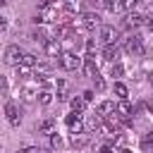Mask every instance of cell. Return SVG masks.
<instances>
[{
  "mask_svg": "<svg viewBox=\"0 0 153 153\" xmlns=\"http://www.w3.org/2000/svg\"><path fill=\"white\" fill-rule=\"evenodd\" d=\"M100 26V17L96 12H84L72 22V29H96Z\"/></svg>",
  "mask_w": 153,
  "mask_h": 153,
  "instance_id": "1",
  "label": "cell"
},
{
  "mask_svg": "<svg viewBox=\"0 0 153 153\" xmlns=\"http://www.w3.org/2000/svg\"><path fill=\"white\" fill-rule=\"evenodd\" d=\"M57 60H60V67H62V69H67V72H74V69H79V67H81V57H79L76 53H72V50L60 53V55H57Z\"/></svg>",
  "mask_w": 153,
  "mask_h": 153,
  "instance_id": "2",
  "label": "cell"
},
{
  "mask_svg": "<svg viewBox=\"0 0 153 153\" xmlns=\"http://www.w3.org/2000/svg\"><path fill=\"white\" fill-rule=\"evenodd\" d=\"M117 38H120V31L115 29V26H100V41L105 43V45H115L117 43Z\"/></svg>",
  "mask_w": 153,
  "mask_h": 153,
  "instance_id": "3",
  "label": "cell"
},
{
  "mask_svg": "<svg viewBox=\"0 0 153 153\" xmlns=\"http://www.w3.org/2000/svg\"><path fill=\"white\" fill-rule=\"evenodd\" d=\"M5 62H7L10 67H17V65L22 62V48H19V45H7V48H5Z\"/></svg>",
  "mask_w": 153,
  "mask_h": 153,
  "instance_id": "4",
  "label": "cell"
},
{
  "mask_svg": "<svg viewBox=\"0 0 153 153\" xmlns=\"http://www.w3.org/2000/svg\"><path fill=\"white\" fill-rule=\"evenodd\" d=\"M124 48H127L129 55H143V41H141V36H129L127 43H124Z\"/></svg>",
  "mask_w": 153,
  "mask_h": 153,
  "instance_id": "5",
  "label": "cell"
},
{
  "mask_svg": "<svg viewBox=\"0 0 153 153\" xmlns=\"http://www.w3.org/2000/svg\"><path fill=\"white\" fill-rule=\"evenodd\" d=\"M5 117H7V122L12 127H19V122H22V112H19V108L14 103H7L5 105Z\"/></svg>",
  "mask_w": 153,
  "mask_h": 153,
  "instance_id": "6",
  "label": "cell"
},
{
  "mask_svg": "<svg viewBox=\"0 0 153 153\" xmlns=\"http://www.w3.org/2000/svg\"><path fill=\"white\" fill-rule=\"evenodd\" d=\"M146 14H141V12H129L127 17H124V26H129V29H139L141 24H146Z\"/></svg>",
  "mask_w": 153,
  "mask_h": 153,
  "instance_id": "7",
  "label": "cell"
},
{
  "mask_svg": "<svg viewBox=\"0 0 153 153\" xmlns=\"http://www.w3.org/2000/svg\"><path fill=\"white\" fill-rule=\"evenodd\" d=\"M43 50H45V55L57 57V55L62 53V43H60L57 38H45V41H43Z\"/></svg>",
  "mask_w": 153,
  "mask_h": 153,
  "instance_id": "8",
  "label": "cell"
},
{
  "mask_svg": "<svg viewBox=\"0 0 153 153\" xmlns=\"http://www.w3.org/2000/svg\"><path fill=\"white\" fill-rule=\"evenodd\" d=\"M131 112H134V108L127 103V98H124V100H120V103L115 105V115H117L120 120H131Z\"/></svg>",
  "mask_w": 153,
  "mask_h": 153,
  "instance_id": "9",
  "label": "cell"
},
{
  "mask_svg": "<svg viewBox=\"0 0 153 153\" xmlns=\"http://www.w3.org/2000/svg\"><path fill=\"white\" fill-rule=\"evenodd\" d=\"M67 127H69V131H72V134H79V131L84 129V122H81L79 112H72V115H67Z\"/></svg>",
  "mask_w": 153,
  "mask_h": 153,
  "instance_id": "10",
  "label": "cell"
},
{
  "mask_svg": "<svg viewBox=\"0 0 153 153\" xmlns=\"http://www.w3.org/2000/svg\"><path fill=\"white\" fill-rule=\"evenodd\" d=\"M98 115H100V117H110V115H115V103H112V100H103V103L98 105Z\"/></svg>",
  "mask_w": 153,
  "mask_h": 153,
  "instance_id": "11",
  "label": "cell"
},
{
  "mask_svg": "<svg viewBox=\"0 0 153 153\" xmlns=\"http://www.w3.org/2000/svg\"><path fill=\"white\" fill-rule=\"evenodd\" d=\"M55 127H57L55 120H43V122L38 124V134H48V136H50V134H55Z\"/></svg>",
  "mask_w": 153,
  "mask_h": 153,
  "instance_id": "12",
  "label": "cell"
},
{
  "mask_svg": "<svg viewBox=\"0 0 153 153\" xmlns=\"http://www.w3.org/2000/svg\"><path fill=\"white\" fill-rule=\"evenodd\" d=\"M103 55H105V60H108V62H117V57H120V50H117V45H105Z\"/></svg>",
  "mask_w": 153,
  "mask_h": 153,
  "instance_id": "13",
  "label": "cell"
},
{
  "mask_svg": "<svg viewBox=\"0 0 153 153\" xmlns=\"http://www.w3.org/2000/svg\"><path fill=\"white\" fill-rule=\"evenodd\" d=\"M36 96H38V88H36V86H24V88H22V98H24L26 103L36 100Z\"/></svg>",
  "mask_w": 153,
  "mask_h": 153,
  "instance_id": "14",
  "label": "cell"
},
{
  "mask_svg": "<svg viewBox=\"0 0 153 153\" xmlns=\"http://www.w3.org/2000/svg\"><path fill=\"white\" fill-rule=\"evenodd\" d=\"M84 72H86V74H88L91 79H93V76L98 74V67L93 65V57H86V60H84Z\"/></svg>",
  "mask_w": 153,
  "mask_h": 153,
  "instance_id": "15",
  "label": "cell"
},
{
  "mask_svg": "<svg viewBox=\"0 0 153 153\" xmlns=\"http://www.w3.org/2000/svg\"><path fill=\"white\" fill-rule=\"evenodd\" d=\"M36 98H38L41 105H50V103H53V93H50V91H38Z\"/></svg>",
  "mask_w": 153,
  "mask_h": 153,
  "instance_id": "16",
  "label": "cell"
},
{
  "mask_svg": "<svg viewBox=\"0 0 153 153\" xmlns=\"http://www.w3.org/2000/svg\"><path fill=\"white\" fill-rule=\"evenodd\" d=\"M105 7H108L110 12H122V10H124L122 0H105Z\"/></svg>",
  "mask_w": 153,
  "mask_h": 153,
  "instance_id": "17",
  "label": "cell"
},
{
  "mask_svg": "<svg viewBox=\"0 0 153 153\" xmlns=\"http://www.w3.org/2000/svg\"><path fill=\"white\" fill-rule=\"evenodd\" d=\"M38 60H36V55H31V53H22V62L19 65H26V67H33Z\"/></svg>",
  "mask_w": 153,
  "mask_h": 153,
  "instance_id": "18",
  "label": "cell"
},
{
  "mask_svg": "<svg viewBox=\"0 0 153 153\" xmlns=\"http://www.w3.org/2000/svg\"><path fill=\"white\" fill-rule=\"evenodd\" d=\"M86 129H88V131H93V134H96V131H100V120H98V117H91V120L86 122Z\"/></svg>",
  "mask_w": 153,
  "mask_h": 153,
  "instance_id": "19",
  "label": "cell"
},
{
  "mask_svg": "<svg viewBox=\"0 0 153 153\" xmlns=\"http://www.w3.org/2000/svg\"><path fill=\"white\" fill-rule=\"evenodd\" d=\"M72 146H76V148H81V146H86V136L79 131V134H72Z\"/></svg>",
  "mask_w": 153,
  "mask_h": 153,
  "instance_id": "20",
  "label": "cell"
},
{
  "mask_svg": "<svg viewBox=\"0 0 153 153\" xmlns=\"http://www.w3.org/2000/svg\"><path fill=\"white\" fill-rule=\"evenodd\" d=\"M112 88H115V93H117V98H120V100H124V98H127V86H124V84H120V81H117Z\"/></svg>",
  "mask_w": 153,
  "mask_h": 153,
  "instance_id": "21",
  "label": "cell"
},
{
  "mask_svg": "<svg viewBox=\"0 0 153 153\" xmlns=\"http://www.w3.org/2000/svg\"><path fill=\"white\" fill-rule=\"evenodd\" d=\"M84 105H86V103H84V98H72V110H74V112H81V110H84Z\"/></svg>",
  "mask_w": 153,
  "mask_h": 153,
  "instance_id": "22",
  "label": "cell"
},
{
  "mask_svg": "<svg viewBox=\"0 0 153 153\" xmlns=\"http://www.w3.org/2000/svg\"><path fill=\"white\" fill-rule=\"evenodd\" d=\"M31 41H41V43H43V41H45V31H43V29L31 31Z\"/></svg>",
  "mask_w": 153,
  "mask_h": 153,
  "instance_id": "23",
  "label": "cell"
},
{
  "mask_svg": "<svg viewBox=\"0 0 153 153\" xmlns=\"http://www.w3.org/2000/svg\"><path fill=\"white\" fill-rule=\"evenodd\" d=\"M17 76H19V79H26V76H29V67H26V65H17Z\"/></svg>",
  "mask_w": 153,
  "mask_h": 153,
  "instance_id": "24",
  "label": "cell"
},
{
  "mask_svg": "<svg viewBox=\"0 0 153 153\" xmlns=\"http://www.w3.org/2000/svg\"><path fill=\"white\" fill-rule=\"evenodd\" d=\"M110 76H122V65H120V62H115V65L110 67Z\"/></svg>",
  "mask_w": 153,
  "mask_h": 153,
  "instance_id": "25",
  "label": "cell"
},
{
  "mask_svg": "<svg viewBox=\"0 0 153 153\" xmlns=\"http://www.w3.org/2000/svg\"><path fill=\"white\" fill-rule=\"evenodd\" d=\"M50 143H53V148H60V146H62V139H60L57 134H50Z\"/></svg>",
  "mask_w": 153,
  "mask_h": 153,
  "instance_id": "26",
  "label": "cell"
},
{
  "mask_svg": "<svg viewBox=\"0 0 153 153\" xmlns=\"http://www.w3.org/2000/svg\"><path fill=\"white\" fill-rule=\"evenodd\" d=\"M93 84H96V88H103V76L96 74V76H93Z\"/></svg>",
  "mask_w": 153,
  "mask_h": 153,
  "instance_id": "27",
  "label": "cell"
},
{
  "mask_svg": "<svg viewBox=\"0 0 153 153\" xmlns=\"http://www.w3.org/2000/svg\"><path fill=\"white\" fill-rule=\"evenodd\" d=\"M22 153H43V151H41L38 146H29V148H24Z\"/></svg>",
  "mask_w": 153,
  "mask_h": 153,
  "instance_id": "28",
  "label": "cell"
},
{
  "mask_svg": "<svg viewBox=\"0 0 153 153\" xmlns=\"http://www.w3.org/2000/svg\"><path fill=\"white\" fill-rule=\"evenodd\" d=\"M81 98H84V103H88V100L93 98V91H84V96H81Z\"/></svg>",
  "mask_w": 153,
  "mask_h": 153,
  "instance_id": "29",
  "label": "cell"
},
{
  "mask_svg": "<svg viewBox=\"0 0 153 153\" xmlns=\"http://www.w3.org/2000/svg\"><path fill=\"white\" fill-rule=\"evenodd\" d=\"M7 29V17H0V31Z\"/></svg>",
  "mask_w": 153,
  "mask_h": 153,
  "instance_id": "30",
  "label": "cell"
},
{
  "mask_svg": "<svg viewBox=\"0 0 153 153\" xmlns=\"http://www.w3.org/2000/svg\"><path fill=\"white\" fill-rule=\"evenodd\" d=\"M0 88H7V79L5 76H0Z\"/></svg>",
  "mask_w": 153,
  "mask_h": 153,
  "instance_id": "31",
  "label": "cell"
},
{
  "mask_svg": "<svg viewBox=\"0 0 153 153\" xmlns=\"http://www.w3.org/2000/svg\"><path fill=\"white\" fill-rule=\"evenodd\" d=\"M100 153H112V146H103V148H100Z\"/></svg>",
  "mask_w": 153,
  "mask_h": 153,
  "instance_id": "32",
  "label": "cell"
},
{
  "mask_svg": "<svg viewBox=\"0 0 153 153\" xmlns=\"http://www.w3.org/2000/svg\"><path fill=\"white\" fill-rule=\"evenodd\" d=\"M134 2H136V0H122V5H124V7H131Z\"/></svg>",
  "mask_w": 153,
  "mask_h": 153,
  "instance_id": "33",
  "label": "cell"
},
{
  "mask_svg": "<svg viewBox=\"0 0 153 153\" xmlns=\"http://www.w3.org/2000/svg\"><path fill=\"white\" fill-rule=\"evenodd\" d=\"M7 2H10V0H0V5H7Z\"/></svg>",
  "mask_w": 153,
  "mask_h": 153,
  "instance_id": "34",
  "label": "cell"
},
{
  "mask_svg": "<svg viewBox=\"0 0 153 153\" xmlns=\"http://www.w3.org/2000/svg\"><path fill=\"white\" fill-rule=\"evenodd\" d=\"M122 153H131V151H122Z\"/></svg>",
  "mask_w": 153,
  "mask_h": 153,
  "instance_id": "35",
  "label": "cell"
}]
</instances>
